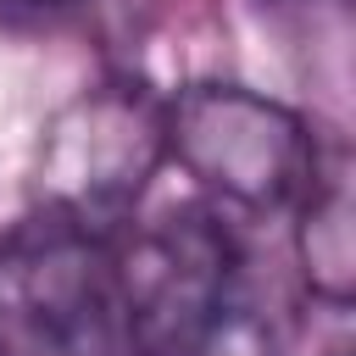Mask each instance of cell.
<instances>
[{"mask_svg":"<svg viewBox=\"0 0 356 356\" xmlns=\"http://www.w3.org/2000/svg\"><path fill=\"white\" fill-rule=\"evenodd\" d=\"M111 239L33 217L0 239V356H128Z\"/></svg>","mask_w":356,"mask_h":356,"instance_id":"cell-1","label":"cell"},{"mask_svg":"<svg viewBox=\"0 0 356 356\" xmlns=\"http://www.w3.org/2000/svg\"><path fill=\"white\" fill-rule=\"evenodd\" d=\"M111 256L128 339L145 356H200V345L256 295L234 228L206 206L167 211L128 234V245H111Z\"/></svg>","mask_w":356,"mask_h":356,"instance_id":"cell-2","label":"cell"},{"mask_svg":"<svg viewBox=\"0 0 356 356\" xmlns=\"http://www.w3.org/2000/svg\"><path fill=\"white\" fill-rule=\"evenodd\" d=\"M167 156L222 206L284 211L312 189L323 150L300 111L245 83H189L161 106Z\"/></svg>","mask_w":356,"mask_h":356,"instance_id":"cell-3","label":"cell"},{"mask_svg":"<svg viewBox=\"0 0 356 356\" xmlns=\"http://www.w3.org/2000/svg\"><path fill=\"white\" fill-rule=\"evenodd\" d=\"M161 161H167L161 100H150L134 83L83 89L44 128L39 145L44 217L111 239V228L134 217V200L145 195Z\"/></svg>","mask_w":356,"mask_h":356,"instance_id":"cell-4","label":"cell"},{"mask_svg":"<svg viewBox=\"0 0 356 356\" xmlns=\"http://www.w3.org/2000/svg\"><path fill=\"white\" fill-rule=\"evenodd\" d=\"M300 273L312 284L317 300L345 306L350 284H356V234H350V178H345V156H323L312 189L300 195Z\"/></svg>","mask_w":356,"mask_h":356,"instance_id":"cell-5","label":"cell"},{"mask_svg":"<svg viewBox=\"0 0 356 356\" xmlns=\"http://www.w3.org/2000/svg\"><path fill=\"white\" fill-rule=\"evenodd\" d=\"M67 6H78V0H0V17H50V11H67Z\"/></svg>","mask_w":356,"mask_h":356,"instance_id":"cell-6","label":"cell"}]
</instances>
